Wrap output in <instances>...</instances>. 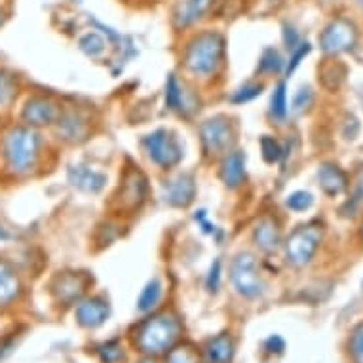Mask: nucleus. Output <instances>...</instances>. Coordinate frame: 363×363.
Returning a JSON list of instances; mask_svg holds the SVG:
<instances>
[{
  "mask_svg": "<svg viewBox=\"0 0 363 363\" xmlns=\"http://www.w3.org/2000/svg\"><path fill=\"white\" fill-rule=\"evenodd\" d=\"M181 333V323L175 315L158 314L143 322L135 331V345L147 356L169 350Z\"/></svg>",
  "mask_w": 363,
  "mask_h": 363,
  "instance_id": "nucleus-1",
  "label": "nucleus"
},
{
  "mask_svg": "<svg viewBox=\"0 0 363 363\" xmlns=\"http://www.w3.org/2000/svg\"><path fill=\"white\" fill-rule=\"evenodd\" d=\"M223 57H225V38L215 30H208V33H200L189 42L185 65L194 74L206 77L217 71Z\"/></svg>",
  "mask_w": 363,
  "mask_h": 363,
  "instance_id": "nucleus-2",
  "label": "nucleus"
},
{
  "mask_svg": "<svg viewBox=\"0 0 363 363\" xmlns=\"http://www.w3.org/2000/svg\"><path fill=\"white\" fill-rule=\"evenodd\" d=\"M40 155V135L33 128H13L4 139V158L13 173H27Z\"/></svg>",
  "mask_w": 363,
  "mask_h": 363,
  "instance_id": "nucleus-3",
  "label": "nucleus"
},
{
  "mask_svg": "<svg viewBox=\"0 0 363 363\" xmlns=\"http://www.w3.org/2000/svg\"><path fill=\"white\" fill-rule=\"evenodd\" d=\"M322 242V228L318 225H304L293 230L286 244L287 262L293 267H304L318 251V245Z\"/></svg>",
  "mask_w": 363,
  "mask_h": 363,
  "instance_id": "nucleus-4",
  "label": "nucleus"
},
{
  "mask_svg": "<svg viewBox=\"0 0 363 363\" xmlns=\"http://www.w3.org/2000/svg\"><path fill=\"white\" fill-rule=\"evenodd\" d=\"M143 147L150 160L162 167L175 166L183 158V149L179 145L177 138L167 130L152 131L150 135L145 138Z\"/></svg>",
  "mask_w": 363,
  "mask_h": 363,
  "instance_id": "nucleus-5",
  "label": "nucleus"
},
{
  "mask_svg": "<svg viewBox=\"0 0 363 363\" xmlns=\"http://www.w3.org/2000/svg\"><path fill=\"white\" fill-rule=\"evenodd\" d=\"M230 276H233L234 287L238 289L240 295L247 298L259 297L264 289L261 276H259V268H257L255 257L251 253H240L236 255L230 268Z\"/></svg>",
  "mask_w": 363,
  "mask_h": 363,
  "instance_id": "nucleus-6",
  "label": "nucleus"
},
{
  "mask_svg": "<svg viewBox=\"0 0 363 363\" xmlns=\"http://www.w3.org/2000/svg\"><path fill=\"white\" fill-rule=\"evenodd\" d=\"M357 42V30L356 25L352 23L350 19L337 18L323 29L320 36V44L325 54H342V52H350Z\"/></svg>",
  "mask_w": 363,
  "mask_h": 363,
  "instance_id": "nucleus-7",
  "label": "nucleus"
},
{
  "mask_svg": "<svg viewBox=\"0 0 363 363\" xmlns=\"http://www.w3.org/2000/svg\"><path fill=\"white\" fill-rule=\"evenodd\" d=\"M200 135H202L203 150L211 155H219L225 149L230 147L233 143V128L225 118H209L206 120L200 128Z\"/></svg>",
  "mask_w": 363,
  "mask_h": 363,
  "instance_id": "nucleus-8",
  "label": "nucleus"
},
{
  "mask_svg": "<svg viewBox=\"0 0 363 363\" xmlns=\"http://www.w3.org/2000/svg\"><path fill=\"white\" fill-rule=\"evenodd\" d=\"M194 194H196L194 179L186 173H179L164 183V198L169 206L175 208H186L194 200Z\"/></svg>",
  "mask_w": 363,
  "mask_h": 363,
  "instance_id": "nucleus-9",
  "label": "nucleus"
},
{
  "mask_svg": "<svg viewBox=\"0 0 363 363\" xmlns=\"http://www.w3.org/2000/svg\"><path fill=\"white\" fill-rule=\"evenodd\" d=\"M111 314L108 303L101 297H89L80 301L77 306V322L82 328H99Z\"/></svg>",
  "mask_w": 363,
  "mask_h": 363,
  "instance_id": "nucleus-10",
  "label": "nucleus"
},
{
  "mask_svg": "<svg viewBox=\"0 0 363 363\" xmlns=\"http://www.w3.org/2000/svg\"><path fill=\"white\" fill-rule=\"evenodd\" d=\"M21 118L30 125V128H38V125H48L57 118V107L46 97H33L25 103Z\"/></svg>",
  "mask_w": 363,
  "mask_h": 363,
  "instance_id": "nucleus-11",
  "label": "nucleus"
},
{
  "mask_svg": "<svg viewBox=\"0 0 363 363\" xmlns=\"http://www.w3.org/2000/svg\"><path fill=\"white\" fill-rule=\"evenodd\" d=\"M213 0H179L173 10V25L177 29L191 27L208 13Z\"/></svg>",
  "mask_w": 363,
  "mask_h": 363,
  "instance_id": "nucleus-12",
  "label": "nucleus"
},
{
  "mask_svg": "<svg viewBox=\"0 0 363 363\" xmlns=\"http://www.w3.org/2000/svg\"><path fill=\"white\" fill-rule=\"evenodd\" d=\"M69 181L74 189L82 192H99L107 183V175L86 166H72L69 169Z\"/></svg>",
  "mask_w": 363,
  "mask_h": 363,
  "instance_id": "nucleus-13",
  "label": "nucleus"
},
{
  "mask_svg": "<svg viewBox=\"0 0 363 363\" xmlns=\"http://www.w3.org/2000/svg\"><path fill=\"white\" fill-rule=\"evenodd\" d=\"M253 240H255V244L261 247L262 251H276L280 247L281 242V233H280V226L276 223L272 217H262L259 223H257L255 230H253Z\"/></svg>",
  "mask_w": 363,
  "mask_h": 363,
  "instance_id": "nucleus-14",
  "label": "nucleus"
},
{
  "mask_svg": "<svg viewBox=\"0 0 363 363\" xmlns=\"http://www.w3.org/2000/svg\"><path fill=\"white\" fill-rule=\"evenodd\" d=\"M220 177L225 181L226 186L230 189H236L244 183L245 179V155L244 152H230L223 160V166H220Z\"/></svg>",
  "mask_w": 363,
  "mask_h": 363,
  "instance_id": "nucleus-15",
  "label": "nucleus"
},
{
  "mask_svg": "<svg viewBox=\"0 0 363 363\" xmlns=\"http://www.w3.org/2000/svg\"><path fill=\"white\" fill-rule=\"evenodd\" d=\"M86 289V280L80 274H63L54 284V293L61 303L71 304L82 297Z\"/></svg>",
  "mask_w": 363,
  "mask_h": 363,
  "instance_id": "nucleus-16",
  "label": "nucleus"
},
{
  "mask_svg": "<svg viewBox=\"0 0 363 363\" xmlns=\"http://www.w3.org/2000/svg\"><path fill=\"white\" fill-rule=\"evenodd\" d=\"M19 291H21V284L18 272L10 262L0 261V306L13 303L19 297Z\"/></svg>",
  "mask_w": 363,
  "mask_h": 363,
  "instance_id": "nucleus-17",
  "label": "nucleus"
},
{
  "mask_svg": "<svg viewBox=\"0 0 363 363\" xmlns=\"http://www.w3.org/2000/svg\"><path fill=\"white\" fill-rule=\"evenodd\" d=\"M145 191H147V185H145L143 175L139 172H130L124 179V186H122V192H120V200H122L125 208H138L139 203L143 202Z\"/></svg>",
  "mask_w": 363,
  "mask_h": 363,
  "instance_id": "nucleus-18",
  "label": "nucleus"
},
{
  "mask_svg": "<svg viewBox=\"0 0 363 363\" xmlns=\"http://www.w3.org/2000/svg\"><path fill=\"white\" fill-rule=\"evenodd\" d=\"M318 179H320V185H322L323 192L329 194V196H337L346 189V173L342 169H339L333 164H323L318 172Z\"/></svg>",
  "mask_w": 363,
  "mask_h": 363,
  "instance_id": "nucleus-19",
  "label": "nucleus"
},
{
  "mask_svg": "<svg viewBox=\"0 0 363 363\" xmlns=\"http://www.w3.org/2000/svg\"><path fill=\"white\" fill-rule=\"evenodd\" d=\"M206 357L209 363H230L234 357V342L226 333L215 337L206 346Z\"/></svg>",
  "mask_w": 363,
  "mask_h": 363,
  "instance_id": "nucleus-20",
  "label": "nucleus"
},
{
  "mask_svg": "<svg viewBox=\"0 0 363 363\" xmlns=\"http://www.w3.org/2000/svg\"><path fill=\"white\" fill-rule=\"evenodd\" d=\"M162 297V284L158 280H152L149 281L147 286H145V289L141 291V295H139V301H138V306L141 312H149V310H152L158 304V301H160Z\"/></svg>",
  "mask_w": 363,
  "mask_h": 363,
  "instance_id": "nucleus-21",
  "label": "nucleus"
},
{
  "mask_svg": "<svg viewBox=\"0 0 363 363\" xmlns=\"http://www.w3.org/2000/svg\"><path fill=\"white\" fill-rule=\"evenodd\" d=\"M281 67H284V60H281L280 52L274 48H267L262 52L257 71L262 74H272V72L281 71Z\"/></svg>",
  "mask_w": 363,
  "mask_h": 363,
  "instance_id": "nucleus-22",
  "label": "nucleus"
},
{
  "mask_svg": "<svg viewBox=\"0 0 363 363\" xmlns=\"http://www.w3.org/2000/svg\"><path fill=\"white\" fill-rule=\"evenodd\" d=\"M198 350L192 345H181L169 348L167 363H198Z\"/></svg>",
  "mask_w": 363,
  "mask_h": 363,
  "instance_id": "nucleus-23",
  "label": "nucleus"
},
{
  "mask_svg": "<svg viewBox=\"0 0 363 363\" xmlns=\"http://www.w3.org/2000/svg\"><path fill=\"white\" fill-rule=\"evenodd\" d=\"M348 350H350L352 363H363V323L352 329Z\"/></svg>",
  "mask_w": 363,
  "mask_h": 363,
  "instance_id": "nucleus-24",
  "label": "nucleus"
},
{
  "mask_svg": "<svg viewBox=\"0 0 363 363\" xmlns=\"http://www.w3.org/2000/svg\"><path fill=\"white\" fill-rule=\"evenodd\" d=\"M181 103H183V88L179 86L177 78L172 74L166 84V105L172 111H177L181 108Z\"/></svg>",
  "mask_w": 363,
  "mask_h": 363,
  "instance_id": "nucleus-25",
  "label": "nucleus"
},
{
  "mask_svg": "<svg viewBox=\"0 0 363 363\" xmlns=\"http://www.w3.org/2000/svg\"><path fill=\"white\" fill-rule=\"evenodd\" d=\"M80 48H82L84 54L91 55V57H97L99 54H103L105 50V40L97 33H88L80 38Z\"/></svg>",
  "mask_w": 363,
  "mask_h": 363,
  "instance_id": "nucleus-26",
  "label": "nucleus"
},
{
  "mask_svg": "<svg viewBox=\"0 0 363 363\" xmlns=\"http://www.w3.org/2000/svg\"><path fill=\"white\" fill-rule=\"evenodd\" d=\"M18 94V86L12 74L0 72V105H8Z\"/></svg>",
  "mask_w": 363,
  "mask_h": 363,
  "instance_id": "nucleus-27",
  "label": "nucleus"
},
{
  "mask_svg": "<svg viewBox=\"0 0 363 363\" xmlns=\"http://www.w3.org/2000/svg\"><path fill=\"white\" fill-rule=\"evenodd\" d=\"M272 114L276 118H286L287 114V91L286 84H278V88L272 94Z\"/></svg>",
  "mask_w": 363,
  "mask_h": 363,
  "instance_id": "nucleus-28",
  "label": "nucleus"
},
{
  "mask_svg": "<svg viewBox=\"0 0 363 363\" xmlns=\"http://www.w3.org/2000/svg\"><path fill=\"white\" fill-rule=\"evenodd\" d=\"M97 352H99V357H101L103 363H118L124 357V350L116 340H111L107 345L99 346Z\"/></svg>",
  "mask_w": 363,
  "mask_h": 363,
  "instance_id": "nucleus-29",
  "label": "nucleus"
},
{
  "mask_svg": "<svg viewBox=\"0 0 363 363\" xmlns=\"http://www.w3.org/2000/svg\"><path fill=\"white\" fill-rule=\"evenodd\" d=\"M82 124L80 118H78L77 113H69L65 116H61L60 120V131H63L67 135V139H77V135H80L82 131L78 130V125Z\"/></svg>",
  "mask_w": 363,
  "mask_h": 363,
  "instance_id": "nucleus-30",
  "label": "nucleus"
},
{
  "mask_svg": "<svg viewBox=\"0 0 363 363\" xmlns=\"http://www.w3.org/2000/svg\"><path fill=\"white\" fill-rule=\"evenodd\" d=\"M261 149H262V156H264V160H267L268 164H274V162H278L281 158L280 145H278L276 139L268 138V135L261 139Z\"/></svg>",
  "mask_w": 363,
  "mask_h": 363,
  "instance_id": "nucleus-31",
  "label": "nucleus"
},
{
  "mask_svg": "<svg viewBox=\"0 0 363 363\" xmlns=\"http://www.w3.org/2000/svg\"><path fill=\"white\" fill-rule=\"evenodd\" d=\"M312 202H314V198H312L310 192L297 191L287 198V208L293 209V211H304V209H308L312 206Z\"/></svg>",
  "mask_w": 363,
  "mask_h": 363,
  "instance_id": "nucleus-32",
  "label": "nucleus"
},
{
  "mask_svg": "<svg viewBox=\"0 0 363 363\" xmlns=\"http://www.w3.org/2000/svg\"><path fill=\"white\" fill-rule=\"evenodd\" d=\"M262 91V84H247L244 88H240L238 91H234L233 101L234 103H247L251 99H255Z\"/></svg>",
  "mask_w": 363,
  "mask_h": 363,
  "instance_id": "nucleus-33",
  "label": "nucleus"
},
{
  "mask_svg": "<svg viewBox=\"0 0 363 363\" xmlns=\"http://www.w3.org/2000/svg\"><path fill=\"white\" fill-rule=\"evenodd\" d=\"M308 52H310V44H308V42H304V44H298L297 48L293 50L291 60H289V65H287V69H286L287 74H291V72L295 71V69H297L298 63H301V61L304 60V55L308 54Z\"/></svg>",
  "mask_w": 363,
  "mask_h": 363,
  "instance_id": "nucleus-34",
  "label": "nucleus"
},
{
  "mask_svg": "<svg viewBox=\"0 0 363 363\" xmlns=\"http://www.w3.org/2000/svg\"><path fill=\"white\" fill-rule=\"evenodd\" d=\"M310 103H312V91H310V88L298 89V94L295 96V101H293V111L295 113H303L304 108L310 107Z\"/></svg>",
  "mask_w": 363,
  "mask_h": 363,
  "instance_id": "nucleus-35",
  "label": "nucleus"
},
{
  "mask_svg": "<svg viewBox=\"0 0 363 363\" xmlns=\"http://www.w3.org/2000/svg\"><path fill=\"white\" fill-rule=\"evenodd\" d=\"M219 281H220V261H215L213 267L209 268V276H208V289L211 293H215L219 289Z\"/></svg>",
  "mask_w": 363,
  "mask_h": 363,
  "instance_id": "nucleus-36",
  "label": "nucleus"
},
{
  "mask_svg": "<svg viewBox=\"0 0 363 363\" xmlns=\"http://www.w3.org/2000/svg\"><path fill=\"white\" fill-rule=\"evenodd\" d=\"M264 346H267V350L272 352V354H284V350H286V340L281 339L280 335H272V337L264 342Z\"/></svg>",
  "mask_w": 363,
  "mask_h": 363,
  "instance_id": "nucleus-37",
  "label": "nucleus"
},
{
  "mask_svg": "<svg viewBox=\"0 0 363 363\" xmlns=\"http://www.w3.org/2000/svg\"><path fill=\"white\" fill-rule=\"evenodd\" d=\"M284 42H286V46L289 50H295L298 46V35L297 30L293 29V27H289V25H286L284 27Z\"/></svg>",
  "mask_w": 363,
  "mask_h": 363,
  "instance_id": "nucleus-38",
  "label": "nucleus"
},
{
  "mask_svg": "<svg viewBox=\"0 0 363 363\" xmlns=\"http://www.w3.org/2000/svg\"><path fill=\"white\" fill-rule=\"evenodd\" d=\"M356 198H363V166L357 169L356 175Z\"/></svg>",
  "mask_w": 363,
  "mask_h": 363,
  "instance_id": "nucleus-39",
  "label": "nucleus"
},
{
  "mask_svg": "<svg viewBox=\"0 0 363 363\" xmlns=\"http://www.w3.org/2000/svg\"><path fill=\"white\" fill-rule=\"evenodd\" d=\"M2 23H4V13H2V10H0V27H2Z\"/></svg>",
  "mask_w": 363,
  "mask_h": 363,
  "instance_id": "nucleus-40",
  "label": "nucleus"
},
{
  "mask_svg": "<svg viewBox=\"0 0 363 363\" xmlns=\"http://www.w3.org/2000/svg\"><path fill=\"white\" fill-rule=\"evenodd\" d=\"M359 2H362V6H363V0H359Z\"/></svg>",
  "mask_w": 363,
  "mask_h": 363,
  "instance_id": "nucleus-41",
  "label": "nucleus"
},
{
  "mask_svg": "<svg viewBox=\"0 0 363 363\" xmlns=\"http://www.w3.org/2000/svg\"><path fill=\"white\" fill-rule=\"evenodd\" d=\"M143 363H152V362H143Z\"/></svg>",
  "mask_w": 363,
  "mask_h": 363,
  "instance_id": "nucleus-42",
  "label": "nucleus"
}]
</instances>
